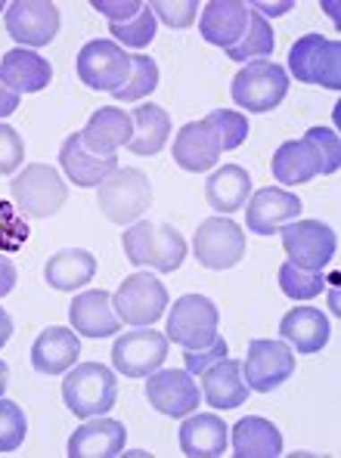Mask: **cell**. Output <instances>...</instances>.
<instances>
[{"label": "cell", "instance_id": "cell-48", "mask_svg": "<svg viewBox=\"0 0 341 458\" xmlns=\"http://www.w3.org/2000/svg\"><path fill=\"white\" fill-rule=\"evenodd\" d=\"M6 384H10V366H6V362L0 360V396H4Z\"/></svg>", "mask_w": 341, "mask_h": 458}, {"label": "cell", "instance_id": "cell-38", "mask_svg": "<svg viewBox=\"0 0 341 458\" xmlns=\"http://www.w3.org/2000/svg\"><path fill=\"white\" fill-rule=\"evenodd\" d=\"M25 434H29V419L22 406L0 396V453H16L25 443Z\"/></svg>", "mask_w": 341, "mask_h": 458}, {"label": "cell", "instance_id": "cell-12", "mask_svg": "<svg viewBox=\"0 0 341 458\" xmlns=\"http://www.w3.org/2000/svg\"><path fill=\"white\" fill-rule=\"evenodd\" d=\"M165 356H168V335L143 326V328H133V332H124L115 341V347H112V366L124 378H146L156 369H162Z\"/></svg>", "mask_w": 341, "mask_h": 458}, {"label": "cell", "instance_id": "cell-24", "mask_svg": "<svg viewBox=\"0 0 341 458\" xmlns=\"http://www.w3.org/2000/svg\"><path fill=\"white\" fill-rule=\"evenodd\" d=\"M133 133V121L131 112L118 109V106H103L90 114V121L84 124L81 140L90 152L97 155H115L122 146L131 143Z\"/></svg>", "mask_w": 341, "mask_h": 458}, {"label": "cell", "instance_id": "cell-1", "mask_svg": "<svg viewBox=\"0 0 341 458\" xmlns=\"http://www.w3.org/2000/svg\"><path fill=\"white\" fill-rule=\"evenodd\" d=\"M341 146L329 127H311L301 140H289L273 152V177L283 186L311 183L313 177H329L338 171Z\"/></svg>", "mask_w": 341, "mask_h": 458}, {"label": "cell", "instance_id": "cell-4", "mask_svg": "<svg viewBox=\"0 0 341 458\" xmlns=\"http://www.w3.org/2000/svg\"><path fill=\"white\" fill-rule=\"evenodd\" d=\"M97 190H99L97 205H99V211H103V217L118 226L137 224L146 208L152 205V183L137 167H118V171L109 174Z\"/></svg>", "mask_w": 341, "mask_h": 458}, {"label": "cell", "instance_id": "cell-27", "mask_svg": "<svg viewBox=\"0 0 341 458\" xmlns=\"http://www.w3.org/2000/svg\"><path fill=\"white\" fill-rule=\"evenodd\" d=\"M279 335L286 344L298 350V353H320L329 344V319L323 316V310L317 307H295L283 316L279 322Z\"/></svg>", "mask_w": 341, "mask_h": 458}, {"label": "cell", "instance_id": "cell-40", "mask_svg": "<svg viewBox=\"0 0 341 458\" xmlns=\"http://www.w3.org/2000/svg\"><path fill=\"white\" fill-rule=\"evenodd\" d=\"M149 10L156 13V19L171 25V29H190L196 22L199 0H180V4H174V0H152Z\"/></svg>", "mask_w": 341, "mask_h": 458}, {"label": "cell", "instance_id": "cell-45", "mask_svg": "<svg viewBox=\"0 0 341 458\" xmlns=\"http://www.w3.org/2000/svg\"><path fill=\"white\" fill-rule=\"evenodd\" d=\"M16 109H19V93L10 90L4 84V78H0V118H6V114H13Z\"/></svg>", "mask_w": 341, "mask_h": 458}, {"label": "cell", "instance_id": "cell-41", "mask_svg": "<svg viewBox=\"0 0 341 458\" xmlns=\"http://www.w3.org/2000/svg\"><path fill=\"white\" fill-rule=\"evenodd\" d=\"M22 161H25L22 137H19L16 127L0 121V174H4V177H13V174L22 167Z\"/></svg>", "mask_w": 341, "mask_h": 458}, {"label": "cell", "instance_id": "cell-3", "mask_svg": "<svg viewBox=\"0 0 341 458\" xmlns=\"http://www.w3.org/2000/svg\"><path fill=\"white\" fill-rule=\"evenodd\" d=\"M63 400L78 419H97L106 415L118 400L115 372L103 362H81L63 381Z\"/></svg>", "mask_w": 341, "mask_h": 458}, {"label": "cell", "instance_id": "cell-11", "mask_svg": "<svg viewBox=\"0 0 341 458\" xmlns=\"http://www.w3.org/2000/svg\"><path fill=\"white\" fill-rule=\"evenodd\" d=\"M78 78L90 90L115 93L131 78V56L115 40H90L78 53Z\"/></svg>", "mask_w": 341, "mask_h": 458}, {"label": "cell", "instance_id": "cell-15", "mask_svg": "<svg viewBox=\"0 0 341 458\" xmlns=\"http://www.w3.org/2000/svg\"><path fill=\"white\" fill-rule=\"evenodd\" d=\"M146 400L152 403L156 412L171 415V419H186L199 409L202 394L186 369H156L152 375H146Z\"/></svg>", "mask_w": 341, "mask_h": 458}, {"label": "cell", "instance_id": "cell-30", "mask_svg": "<svg viewBox=\"0 0 341 458\" xmlns=\"http://www.w3.org/2000/svg\"><path fill=\"white\" fill-rule=\"evenodd\" d=\"M97 276V258L84 248H65V251H56L44 267V279L50 288L56 292H75V288H84L87 282Z\"/></svg>", "mask_w": 341, "mask_h": 458}, {"label": "cell", "instance_id": "cell-6", "mask_svg": "<svg viewBox=\"0 0 341 458\" xmlns=\"http://www.w3.org/2000/svg\"><path fill=\"white\" fill-rule=\"evenodd\" d=\"M233 103L245 112H270L289 93V72L283 65L270 63V59H255L239 69L233 78Z\"/></svg>", "mask_w": 341, "mask_h": 458}, {"label": "cell", "instance_id": "cell-31", "mask_svg": "<svg viewBox=\"0 0 341 458\" xmlns=\"http://www.w3.org/2000/svg\"><path fill=\"white\" fill-rule=\"evenodd\" d=\"M251 195V177L245 167L224 165L205 180V201L220 214H236Z\"/></svg>", "mask_w": 341, "mask_h": 458}, {"label": "cell", "instance_id": "cell-18", "mask_svg": "<svg viewBox=\"0 0 341 458\" xmlns=\"http://www.w3.org/2000/svg\"><path fill=\"white\" fill-rule=\"evenodd\" d=\"M59 165H63L65 177L81 190L99 186L109 174L118 171V155H97L84 146L81 133L65 137L63 149H59Z\"/></svg>", "mask_w": 341, "mask_h": 458}, {"label": "cell", "instance_id": "cell-23", "mask_svg": "<svg viewBox=\"0 0 341 458\" xmlns=\"http://www.w3.org/2000/svg\"><path fill=\"white\" fill-rule=\"evenodd\" d=\"M69 319L72 328L84 338H112L122 328L115 307H112V294L109 292H84L72 301L69 307Z\"/></svg>", "mask_w": 341, "mask_h": 458}, {"label": "cell", "instance_id": "cell-13", "mask_svg": "<svg viewBox=\"0 0 341 458\" xmlns=\"http://www.w3.org/2000/svg\"><path fill=\"white\" fill-rule=\"evenodd\" d=\"M295 372V353L286 341L258 338L249 344V356L243 362V378L255 394H270L283 387Z\"/></svg>", "mask_w": 341, "mask_h": 458}, {"label": "cell", "instance_id": "cell-19", "mask_svg": "<svg viewBox=\"0 0 341 458\" xmlns=\"http://www.w3.org/2000/svg\"><path fill=\"white\" fill-rule=\"evenodd\" d=\"M124 440L128 430L122 421L112 419H84L81 428H75V434L69 437V458H115L124 453Z\"/></svg>", "mask_w": 341, "mask_h": 458}, {"label": "cell", "instance_id": "cell-44", "mask_svg": "<svg viewBox=\"0 0 341 458\" xmlns=\"http://www.w3.org/2000/svg\"><path fill=\"white\" fill-rule=\"evenodd\" d=\"M13 288H16V267H13L10 258L0 254V298H6Z\"/></svg>", "mask_w": 341, "mask_h": 458}, {"label": "cell", "instance_id": "cell-42", "mask_svg": "<svg viewBox=\"0 0 341 458\" xmlns=\"http://www.w3.org/2000/svg\"><path fill=\"white\" fill-rule=\"evenodd\" d=\"M186 372L190 375H199V372H205V369L211 366V362H217V360H224L226 356V341L220 338H214L209 347H199V350H186Z\"/></svg>", "mask_w": 341, "mask_h": 458}, {"label": "cell", "instance_id": "cell-32", "mask_svg": "<svg viewBox=\"0 0 341 458\" xmlns=\"http://www.w3.org/2000/svg\"><path fill=\"white\" fill-rule=\"evenodd\" d=\"M131 121H133V133H131V143L128 149L133 155H158L165 149L171 137V114L162 109V106H137L131 112Z\"/></svg>", "mask_w": 341, "mask_h": 458}, {"label": "cell", "instance_id": "cell-49", "mask_svg": "<svg viewBox=\"0 0 341 458\" xmlns=\"http://www.w3.org/2000/svg\"><path fill=\"white\" fill-rule=\"evenodd\" d=\"M0 6H4V4H0Z\"/></svg>", "mask_w": 341, "mask_h": 458}, {"label": "cell", "instance_id": "cell-2", "mask_svg": "<svg viewBox=\"0 0 341 458\" xmlns=\"http://www.w3.org/2000/svg\"><path fill=\"white\" fill-rule=\"evenodd\" d=\"M124 258L133 267H152L156 273H174L186 258V239L168 224L137 220L122 235Z\"/></svg>", "mask_w": 341, "mask_h": 458}, {"label": "cell", "instance_id": "cell-16", "mask_svg": "<svg viewBox=\"0 0 341 458\" xmlns=\"http://www.w3.org/2000/svg\"><path fill=\"white\" fill-rule=\"evenodd\" d=\"M6 31L25 50L50 44L59 31V6L50 0H16L6 10Z\"/></svg>", "mask_w": 341, "mask_h": 458}, {"label": "cell", "instance_id": "cell-5", "mask_svg": "<svg viewBox=\"0 0 341 458\" xmlns=\"http://www.w3.org/2000/svg\"><path fill=\"white\" fill-rule=\"evenodd\" d=\"M10 192L19 211L35 220H47L59 214V208L69 199V186L59 177L56 167L50 165H29L22 174L10 180Z\"/></svg>", "mask_w": 341, "mask_h": 458}, {"label": "cell", "instance_id": "cell-14", "mask_svg": "<svg viewBox=\"0 0 341 458\" xmlns=\"http://www.w3.org/2000/svg\"><path fill=\"white\" fill-rule=\"evenodd\" d=\"M192 251L205 269H230L245 258V233L233 220L209 217L196 229Z\"/></svg>", "mask_w": 341, "mask_h": 458}, {"label": "cell", "instance_id": "cell-46", "mask_svg": "<svg viewBox=\"0 0 341 458\" xmlns=\"http://www.w3.org/2000/svg\"><path fill=\"white\" fill-rule=\"evenodd\" d=\"M249 6L267 19V16H283V13H289L295 4H292V0H286V4H249Z\"/></svg>", "mask_w": 341, "mask_h": 458}, {"label": "cell", "instance_id": "cell-9", "mask_svg": "<svg viewBox=\"0 0 341 458\" xmlns=\"http://www.w3.org/2000/svg\"><path fill=\"white\" fill-rule=\"evenodd\" d=\"M289 72L304 84L341 87V44L323 35H304L289 50Z\"/></svg>", "mask_w": 341, "mask_h": 458}, {"label": "cell", "instance_id": "cell-25", "mask_svg": "<svg viewBox=\"0 0 341 458\" xmlns=\"http://www.w3.org/2000/svg\"><path fill=\"white\" fill-rule=\"evenodd\" d=\"M217 158L220 143L205 121H190V124L180 127L177 140H174V161H177V167H183L190 174H205L217 165Z\"/></svg>", "mask_w": 341, "mask_h": 458}, {"label": "cell", "instance_id": "cell-33", "mask_svg": "<svg viewBox=\"0 0 341 458\" xmlns=\"http://www.w3.org/2000/svg\"><path fill=\"white\" fill-rule=\"evenodd\" d=\"M249 10H251V6H249ZM273 44H277V38H273L270 22H267L260 13L251 10L249 29H245V35H243V40H239L236 47H230V50H226V56H230L233 63H255V59L270 56Z\"/></svg>", "mask_w": 341, "mask_h": 458}, {"label": "cell", "instance_id": "cell-28", "mask_svg": "<svg viewBox=\"0 0 341 458\" xmlns=\"http://www.w3.org/2000/svg\"><path fill=\"white\" fill-rule=\"evenodd\" d=\"M226 424L217 415H186L180 424V449L190 458H217L226 453Z\"/></svg>", "mask_w": 341, "mask_h": 458}, {"label": "cell", "instance_id": "cell-26", "mask_svg": "<svg viewBox=\"0 0 341 458\" xmlns=\"http://www.w3.org/2000/svg\"><path fill=\"white\" fill-rule=\"evenodd\" d=\"M0 78H4V84L10 90H16L22 97V93L44 90L53 81V69L41 53L16 47V50H6L4 59H0Z\"/></svg>", "mask_w": 341, "mask_h": 458}, {"label": "cell", "instance_id": "cell-43", "mask_svg": "<svg viewBox=\"0 0 341 458\" xmlns=\"http://www.w3.org/2000/svg\"><path fill=\"white\" fill-rule=\"evenodd\" d=\"M93 10L103 13L106 19L112 22H128V19L137 16L140 10H143V4L140 0H93Z\"/></svg>", "mask_w": 341, "mask_h": 458}, {"label": "cell", "instance_id": "cell-36", "mask_svg": "<svg viewBox=\"0 0 341 458\" xmlns=\"http://www.w3.org/2000/svg\"><path fill=\"white\" fill-rule=\"evenodd\" d=\"M156 13L149 10V4H143V10L137 13L133 19H128V22H112L109 31L112 38L118 40L122 47H131V50H143V47L152 44V38H156Z\"/></svg>", "mask_w": 341, "mask_h": 458}, {"label": "cell", "instance_id": "cell-39", "mask_svg": "<svg viewBox=\"0 0 341 458\" xmlns=\"http://www.w3.org/2000/svg\"><path fill=\"white\" fill-rule=\"evenodd\" d=\"M25 242H29V224H25L22 211L0 201V251L16 254Z\"/></svg>", "mask_w": 341, "mask_h": 458}, {"label": "cell", "instance_id": "cell-7", "mask_svg": "<svg viewBox=\"0 0 341 458\" xmlns=\"http://www.w3.org/2000/svg\"><path fill=\"white\" fill-rule=\"evenodd\" d=\"M112 307L124 326H156L168 310V288L152 273H133L112 294Z\"/></svg>", "mask_w": 341, "mask_h": 458}, {"label": "cell", "instance_id": "cell-20", "mask_svg": "<svg viewBox=\"0 0 341 458\" xmlns=\"http://www.w3.org/2000/svg\"><path fill=\"white\" fill-rule=\"evenodd\" d=\"M301 214V199L286 190H258L249 201V211H245V224L255 235H273L279 233L286 224L298 220Z\"/></svg>", "mask_w": 341, "mask_h": 458}, {"label": "cell", "instance_id": "cell-21", "mask_svg": "<svg viewBox=\"0 0 341 458\" xmlns=\"http://www.w3.org/2000/svg\"><path fill=\"white\" fill-rule=\"evenodd\" d=\"M202 378V400L211 409H236L249 400V384L243 378V362L236 360H217L211 362L205 372H199Z\"/></svg>", "mask_w": 341, "mask_h": 458}, {"label": "cell", "instance_id": "cell-22", "mask_svg": "<svg viewBox=\"0 0 341 458\" xmlns=\"http://www.w3.org/2000/svg\"><path fill=\"white\" fill-rule=\"evenodd\" d=\"M78 353H81V341L75 328L50 326L31 344V366L41 375H63L75 366Z\"/></svg>", "mask_w": 341, "mask_h": 458}, {"label": "cell", "instance_id": "cell-8", "mask_svg": "<svg viewBox=\"0 0 341 458\" xmlns=\"http://www.w3.org/2000/svg\"><path fill=\"white\" fill-rule=\"evenodd\" d=\"M283 235V251L289 254V264L311 273H323L338 251V235L320 220H292L279 229Z\"/></svg>", "mask_w": 341, "mask_h": 458}, {"label": "cell", "instance_id": "cell-35", "mask_svg": "<svg viewBox=\"0 0 341 458\" xmlns=\"http://www.w3.org/2000/svg\"><path fill=\"white\" fill-rule=\"evenodd\" d=\"M158 87V65L152 56H131V78L122 90H115L112 97L118 103H140Z\"/></svg>", "mask_w": 341, "mask_h": 458}, {"label": "cell", "instance_id": "cell-29", "mask_svg": "<svg viewBox=\"0 0 341 458\" xmlns=\"http://www.w3.org/2000/svg\"><path fill=\"white\" fill-rule=\"evenodd\" d=\"M233 455L236 458H277L283 455V434L273 421L249 415L233 428Z\"/></svg>", "mask_w": 341, "mask_h": 458}, {"label": "cell", "instance_id": "cell-34", "mask_svg": "<svg viewBox=\"0 0 341 458\" xmlns=\"http://www.w3.org/2000/svg\"><path fill=\"white\" fill-rule=\"evenodd\" d=\"M202 121L214 131V137H217V143H220V152L239 149L251 131L249 118H245L243 112H233V109H214V112L205 114Z\"/></svg>", "mask_w": 341, "mask_h": 458}, {"label": "cell", "instance_id": "cell-37", "mask_svg": "<svg viewBox=\"0 0 341 458\" xmlns=\"http://www.w3.org/2000/svg\"><path fill=\"white\" fill-rule=\"evenodd\" d=\"M279 288H283L292 301H313V298L323 294L326 276L311 273V269H298L295 264L286 260V264L279 267Z\"/></svg>", "mask_w": 341, "mask_h": 458}, {"label": "cell", "instance_id": "cell-10", "mask_svg": "<svg viewBox=\"0 0 341 458\" xmlns=\"http://www.w3.org/2000/svg\"><path fill=\"white\" fill-rule=\"evenodd\" d=\"M217 322L220 313L211 298H205V294H183V298L174 301L168 313V332L165 335L183 350H199L209 347L217 338Z\"/></svg>", "mask_w": 341, "mask_h": 458}, {"label": "cell", "instance_id": "cell-17", "mask_svg": "<svg viewBox=\"0 0 341 458\" xmlns=\"http://www.w3.org/2000/svg\"><path fill=\"white\" fill-rule=\"evenodd\" d=\"M249 4L243 0H211L205 4L202 19H199V35H202L214 47H236L243 40L245 29H249Z\"/></svg>", "mask_w": 341, "mask_h": 458}, {"label": "cell", "instance_id": "cell-47", "mask_svg": "<svg viewBox=\"0 0 341 458\" xmlns=\"http://www.w3.org/2000/svg\"><path fill=\"white\" fill-rule=\"evenodd\" d=\"M10 338H13V319H10V313L0 307V347H4Z\"/></svg>", "mask_w": 341, "mask_h": 458}]
</instances>
